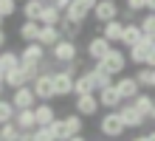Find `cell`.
Here are the masks:
<instances>
[{"label":"cell","instance_id":"obj_30","mask_svg":"<svg viewBox=\"0 0 155 141\" xmlns=\"http://www.w3.org/2000/svg\"><path fill=\"white\" fill-rule=\"evenodd\" d=\"M57 28H59L62 40H74V42H76V34H79V28H82V25H74V23H68L65 17H62V23H59Z\"/></svg>","mask_w":155,"mask_h":141},{"label":"cell","instance_id":"obj_6","mask_svg":"<svg viewBox=\"0 0 155 141\" xmlns=\"http://www.w3.org/2000/svg\"><path fill=\"white\" fill-rule=\"evenodd\" d=\"M113 88H116L118 96H121V102H133V99L141 93V88H138V82H135V76H127V73H121V76L113 79Z\"/></svg>","mask_w":155,"mask_h":141},{"label":"cell","instance_id":"obj_25","mask_svg":"<svg viewBox=\"0 0 155 141\" xmlns=\"http://www.w3.org/2000/svg\"><path fill=\"white\" fill-rule=\"evenodd\" d=\"M17 34H20V40L28 45V42H37V37H40V23H20V28H17Z\"/></svg>","mask_w":155,"mask_h":141},{"label":"cell","instance_id":"obj_48","mask_svg":"<svg viewBox=\"0 0 155 141\" xmlns=\"http://www.w3.org/2000/svg\"><path fill=\"white\" fill-rule=\"evenodd\" d=\"M152 88H155V71H152Z\"/></svg>","mask_w":155,"mask_h":141},{"label":"cell","instance_id":"obj_27","mask_svg":"<svg viewBox=\"0 0 155 141\" xmlns=\"http://www.w3.org/2000/svg\"><path fill=\"white\" fill-rule=\"evenodd\" d=\"M59 23H62V12H59L57 6L45 3L42 14H40V25H59Z\"/></svg>","mask_w":155,"mask_h":141},{"label":"cell","instance_id":"obj_46","mask_svg":"<svg viewBox=\"0 0 155 141\" xmlns=\"http://www.w3.org/2000/svg\"><path fill=\"white\" fill-rule=\"evenodd\" d=\"M147 138H150V141H155V130H152V133H147Z\"/></svg>","mask_w":155,"mask_h":141},{"label":"cell","instance_id":"obj_4","mask_svg":"<svg viewBox=\"0 0 155 141\" xmlns=\"http://www.w3.org/2000/svg\"><path fill=\"white\" fill-rule=\"evenodd\" d=\"M99 130H102V136L110 141V138H118L124 133V124H121V116H118V110H107L102 121H99Z\"/></svg>","mask_w":155,"mask_h":141},{"label":"cell","instance_id":"obj_21","mask_svg":"<svg viewBox=\"0 0 155 141\" xmlns=\"http://www.w3.org/2000/svg\"><path fill=\"white\" fill-rule=\"evenodd\" d=\"M14 124L20 127V133H34V130H37L34 110H17V113H14Z\"/></svg>","mask_w":155,"mask_h":141},{"label":"cell","instance_id":"obj_18","mask_svg":"<svg viewBox=\"0 0 155 141\" xmlns=\"http://www.w3.org/2000/svg\"><path fill=\"white\" fill-rule=\"evenodd\" d=\"M59 40H62V34H59V28H57V25H40V37H37V42L42 45L45 51H51Z\"/></svg>","mask_w":155,"mask_h":141},{"label":"cell","instance_id":"obj_36","mask_svg":"<svg viewBox=\"0 0 155 141\" xmlns=\"http://www.w3.org/2000/svg\"><path fill=\"white\" fill-rule=\"evenodd\" d=\"M127 12L130 14H147V0H127Z\"/></svg>","mask_w":155,"mask_h":141},{"label":"cell","instance_id":"obj_9","mask_svg":"<svg viewBox=\"0 0 155 141\" xmlns=\"http://www.w3.org/2000/svg\"><path fill=\"white\" fill-rule=\"evenodd\" d=\"M118 116H121L124 130H138V127H144V124H147V119H144L141 113L130 105V102H124V105L118 107Z\"/></svg>","mask_w":155,"mask_h":141},{"label":"cell","instance_id":"obj_50","mask_svg":"<svg viewBox=\"0 0 155 141\" xmlns=\"http://www.w3.org/2000/svg\"><path fill=\"white\" fill-rule=\"evenodd\" d=\"M42 3H51V0H42Z\"/></svg>","mask_w":155,"mask_h":141},{"label":"cell","instance_id":"obj_31","mask_svg":"<svg viewBox=\"0 0 155 141\" xmlns=\"http://www.w3.org/2000/svg\"><path fill=\"white\" fill-rule=\"evenodd\" d=\"M14 105L8 99H0V124H8V121H14Z\"/></svg>","mask_w":155,"mask_h":141},{"label":"cell","instance_id":"obj_3","mask_svg":"<svg viewBox=\"0 0 155 141\" xmlns=\"http://www.w3.org/2000/svg\"><path fill=\"white\" fill-rule=\"evenodd\" d=\"M76 56H79V48H76L74 40H59V42L51 48V59L57 62L59 68H62V65H68V62H74Z\"/></svg>","mask_w":155,"mask_h":141},{"label":"cell","instance_id":"obj_1","mask_svg":"<svg viewBox=\"0 0 155 141\" xmlns=\"http://www.w3.org/2000/svg\"><path fill=\"white\" fill-rule=\"evenodd\" d=\"M82 127H85V124H82V116H76V113H71V116H65V119H57L51 124L57 141H68L74 136H82Z\"/></svg>","mask_w":155,"mask_h":141},{"label":"cell","instance_id":"obj_20","mask_svg":"<svg viewBox=\"0 0 155 141\" xmlns=\"http://www.w3.org/2000/svg\"><path fill=\"white\" fill-rule=\"evenodd\" d=\"M62 17H65L68 23H74V25H82V23H85L87 17H90V8H87V6H82V3H76V0H74V3H71V6L65 8V14H62Z\"/></svg>","mask_w":155,"mask_h":141},{"label":"cell","instance_id":"obj_34","mask_svg":"<svg viewBox=\"0 0 155 141\" xmlns=\"http://www.w3.org/2000/svg\"><path fill=\"white\" fill-rule=\"evenodd\" d=\"M34 141H57V136H54L51 127H37L34 130Z\"/></svg>","mask_w":155,"mask_h":141},{"label":"cell","instance_id":"obj_29","mask_svg":"<svg viewBox=\"0 0 155 141\" xmlns=\"http://www.w3.org/2000/svg\"><path fill=\"white\" fill-rule=\"evenodd\" d=\"M20 127L14 124V121H8V124H0V141H20Z\"/></svg>","mask_w":155,"mask_h":141},{"label":"cell","instance_id":"obj_51","mask_svg":"<svg viewBox=\"0 0 155 141\" xmlns=\"http://www.w3.org/2000/svg\"><path fill=\"white\" fill-rule=\"evenodd\" d=\"M102 141H107V138H102Z\"/></svg>","mask_w":155,"mask_h":141},{"label":"cell","instance_id":"obj_10","mask_svg":"<svg viewBox=\"0 0 155 141\" xmlns=\"http://www.w3.org/2000/svg\"><path fill=\"white\" fill-rule=\"evenodd\" d=\"M45 62V48L40 42H28V45H23V51H20V65H40Z\"/></svg>","mask_w":155,"mask_h":141},{"label":"cell","instance_id":"obj_8","mask_svg":"<svg viewBox=\"0 0 155 141\" xmlns=\"http://www.w3.org/2000/svg\"><path fill=\"white\" fill-rule=\"evenodd\" d=\"M152 51H155V42H152V40H147V37H144V40H141L138 45H133V48L127 51V62H133V65H138V68H144Z\"/></svg>","mask_w":155,"mask_h":141},{"label":"cell","instance_id":"obj_35","mask_svg":"<svg viewBox=\"0 0 155 141\" xmlns=\"http://www.w3.org/2000/svg\"><path fill=\"white\" fill-rule=\"evenodd\" d=\"M14 12H17V0H0V17H3V20L12 17Z\"/></svg>","mask_w":155,"mask_h":141},{"label":"cell","instance_id":"obj_40","mask_svg":"<svg viewBox=\"0 0 155 141\" xmlns=\"http://www.w3.org/2000/svg\"><path fill=\"white\" fill-rule=\"evenodd\" d=\"M147 12H150V14H155V0H147Z\"/></svg>","mask_w":155,"mask_h":141},{"label":"cell","instance_id":"obj_5","mask_svg":"<svg viewBox=\"0 0 155 141\" xmlns=\"http://www.w3.org/2000/svg\"><path fill=\"white\" fill-rule=\"evenodd\" d=\"M31 90H34V96H37V102L57 99V93H54V73H40V76L31 82Z\"/></svg>","mask_w":155,"mask_h":141},{"label":"cell","instance_id":"obj_49","mask_svg":"<svg viewBox=\"0 0 155 141\" xmlns=\"http://www.w3.org/2000/svg\"><path fill=\"white\" fill-rule=\"evenodd\" d=\"M0 99H3V90H0Z\"/></svg>","mask_w":155,"mask_h":141},{"label":"cell","instance_id":"obj_26","mask_svg":"<svg viewBox=\"0 0 155 141\" xmlns=\"http://www.w3.org/2000/svg\"><path fill=\"white\" fill-rule=\"evenodd\" d=\"M130 105H133L135 110H138V113H141L144 119H147L150 113H152V107H155V99L150 96V93H138V96H135V99L130 102Z\"/></svg>","mask_w":155,"mask_h":141},{"label":"cell","instance_id":"obj_24","mask_svg":"<svg viewBox=\"0 0 155 141\" xmlns=\"http://www.w3.org/2000/svg\"><path fill=\"white\" fill-rule=\"evenodd\" d=\"M42 8H45L42 0H23V17H25L28 23H40Z\"/></svg>","mask_w":155,"mask_h":141},{"label":"cell","instance_id":"obj_17","mask_svg":"<svg viewBox=\"0 0 155 141\" xmlns=\"http://www.w3.org/2000/svg\"><path fill=\"white\" fill-rule=\"evenodd\" d=\"M90 93H96V88H93V73L87 68L79 76H74V96H90Z\"/></svg>","mask_w":155,"mask_h":141},{"label":"cell","instance_id":"obj_22","mask_svg":"<svg viewBox=\"0 0 155 141\" xmlns=\"http://www.w3.org/2000/svg\"><path fill=\"white\" fill-rule=\"evenodd\" d=\"M20 68V54L17 51H8V48H3L0 51V73H12V71H17Z\"/></svg>","mask_w":155,"mask_h":141},{"label":"cell","instance_id":"obj_44","mask_svg":"<svg viewBox=\"0 0 155 141\" xmlns=\"http://www.w3.org/2000/svg\"><path fill=\"white\" fill-rule=\"evenodd\" d=\"M68 141H87L85 136H74V138H68Z\"/></svg>","mask_w":155,"mask_h":141},{"label":"cell","instance_id":"obj_45","mask_svg":"<svg viewBox=\"0 0 155 141\" xmlns=\"http://www.w3.org/2000/svg\"><path fill=\"white\" fill-rule=\"evenodd\" d=\"M133 141H150V138H147V136H135Z\"/></svg>","mask_w":155,"mask_h":141},{"label":"cell","instance_id":"obj_11","mask_svg":"<svg viewBox=\"0 0 155 141\" xmlns=\"http://www.w3.org/2000/svg\"><path fill=\"white\" fill-rule=\"evenodd\" d=\"M14 105V110H34V105H37V96H34V90H31V85L28 88H17L12 93V99H8Z\"/></svg>","mask_w":155,"mask_h":141},{"label":"cell","instance_id":"obj_23","mask_svg":"<svg viewBox=\"0 0 155 141\" xmlns=\"http://www.w3.org/2000/svg\"><path fill=\"white\" fill-rule=\"evenodd\" d=\"M121 31H124V23L121 20H113V23H104L102 28H99V34H102L104 37V40L107 42H121Z\"/></svg>","mask_w":155,"mask_h":141},{"label":"cell","instance_id":"obj_32","mask_svg":"<svg viewBox=\"0 0 155 141\" xmlns=\"http://www.w3.org/2000/svg\"><path fill=\"white\" fill-rule=\"evenodd\" d=\"M133 76H135V82H138V88H152V68L144 65V68H138Z\"/></svg>","mask_w":155,"mask_h":141},{"label":"cell","instance_id":"obj_16","mask_svg":"<svg viewBox=\"0 0 155 141\" xmlns=\"http://www.w3.org/2000/svg\"><path fill=\"white\" fill-rule=\"evenodd\" d=\"M54 93L57 96H74V76L65 71H54Z\"/></svg>","mask_w":155,"mask_h":141},{"label":"cell","instance_id":"obj_43","mask_svg":"<svg viewBox=\"0 0 155 141\" xmlns=\"http://www.w3.org/2000/svg\"><path fill=\"white\" fill-rule=\"evenodd\" d=\"M147 121H152V124H155V107H152V113L147 116Z\"/></svg>","mask_w":155,"mask_h":141},{"label":"cell","instance_id":"obj_12","mask_svg":"<svg viewBox=\"0 0 155 141\" xmlns=\"http://www.w3.org/2000/svg\"><path fill=\"white\" fill-rule=\"evenodd\" d=\"M110 48H113V45L107 42L102 34H99V37H90V40H87V45H85V51H87V56H90L93 62H102Z\"/></svg>","mask_w":155,"mask_h":141},{"label":"cell","instance_id":"obj_15","mask_svg":"<svg viewBox=\"0 0 155 141\" xmlns=\"http://www.w3.org/2000/svg\"><path fill=\"white\" fill-rule=\"evenodd\" d=\"M144 40V31H141V25L135 23V20H130V23H124V31H121V45L127 51L133 48V45H138Z\"/></svg>","mask_w":155,"mask_h":141},{"label":"cell","instance_id":"obj_7","mask_svg":"<svg viewBox=\"0 0 155 141\" xmlns=\"http://www.w3.org/2000/svg\"><path fill=\"white\" fill-rule=\"evenodd\" d=\"M90 14H93V20H96L99 25L113 23V20H118V3H116V0H99Z\"/></svg>","mask_w":155,"mask_h":141},{"label":"cell","instance_id":"obj_38","mask_svg":"<svg viewBox=\"0 0 155 141\" xmlns=\"http://www.w3.org/2000/svg\"><path fill=\"white\" fill-rule=\"evenodd\" d=\"M71 3H74V0H51V6H57V8H59L62 14H65V8H68Z\"/></svg>","mask_w":155,"mask_h":141},{"label":"cell","instance_id":"obj_39","mask_svg":"<svg viewBox=\"0 0 155 141\" xmlns=\"http://www.w3.org/2000/svg\"><path fill=\"white\" fill-rule=\"evenodd\" d=\"M76 3H82V6H87V8H90V12H93V6L99 3V0H76Z\"/></svg>","mask_w":155,"mask_h":141},{"label":"cell","instance_id":"obj_14","mask_svg":"<svg viewBox=\"0 0 155 141\" xmlns=\"http://www.w3.org/2000/svg\"><path fill=\"white\" fill-rule=\"evenodd\" d=\"M74 107H76V116H82V119L96 116V113H99V99H96V93H90V96H76Z\"/></svg>","mask_w":155,"mask_h":141},{"label":"cell","instance_id":"obj_28","mask_svg":"<svg viewBox=\"0 0 155 141\" xmlns=\"http://www.w3.org/2000/svg\"><path fill=\"white\" fill-rule=\"evenodd\" d=\"M90 73H93V88H96V93H99V90H104V88H113V76H107V73L99 68V62H93Z\"/></svg>","mask_w":155,"mask_h":141},{"label":"cell","instance_id":"obj_19","mask_svg":"<svg viewBox=\"0 0 155 141\" xmlns=\"http://www.w3.org/2000/svg\"><path fill=\"white\" fill-rule=\"evenodd\" d=\"M96 99H99V107H104V110H118L124 105L121 96L116 93V88H104V90H99L96 93Z\"/></svg>","mask_w":155,"mask_h":141},{"label":"cell","instance_id":"obj_47","mask_svg":"<svg viewBox=\"0 0 155 141\" xmlns=\"http://www.w3.org/2000/svg\"><path fill=\"white\" fill-rule=\"evenodd\" d=\"M3 23H6V20H3V17H0V31H3Z\"/></svg>","mask_w":155,"mask_h":141},{"label":"cell","instance_id":"obj_42","mask_svg":"<svg viewBox=\"0 0 155 141\" xmlns=\"http://www.w3.org/2000/svg\"><path fill=\"white\" fill-rule=\"evenodd\" d=\"M3 48H6V34L0 31V51H3Z\"/></svg>","mask_w":155,"mask_h":141},{"label":"cell","instance_id":"obj_41","mask_svg":"<svg viewBox=\"0 0 155 141\" xmlns=\"http://www.w3.org/2000/svg\"><path fill=\"white\" fill-rule=\"evenodd\" d=\"M20 141H34V133H23V136H20Z\"/></svg>","mask_w":155,"mask_h":141},{"label":"cell","instance_id":"obj_13","mask_svg":"<svg viewBox=\"0 0 155 141\" xmlns=\"http://www.w3.org/2000/svg\"><path fill=\"white\" fill-rule=\"evenodd\" d=\"M34 119H37V127H51L57 121V110H54L51 102H37L34 105Z\"/></svg>","mask_w":155,"mask_h":141},{"label":"cell","instance_id":"obj_2","mask_svg":"<svg viewBox=\"0 0 155 141\" xmlns=\"http://www.w3.org/2000/svg\"><path fill=\"white\" fill-rule=\"evenodd\" d=\"M99 68H102L107 76H113V79H116V76H121L124 68H127V54H124V51H118L116 45H113V48L107 51V56L99 62Z\"/></svg>","mask_w":155,"mask_h":141},{"label":"cell","instance_id":"obj_33","mask_svg":"<svg viewBox=\"0 0 155 141\" xmlns=\"http://www.w3.org/2000/svg\"><path fill=\"white\" fill-rule=\"evenodd\" d=\"M141 25V31H144V37H147V40H150V37H155V14H144V20L138 23Z\"/></svg>","mask_w":155,"mask_h":141},{"label":"cell","instance_id":"obj_37","mask_svg":"<svg viewBox=\"0 0 155 141\" xmlns=\"http://www.w3.org/2000/svg\"><path fill=\"white\" fill-rule=\"evenodd\" d=\"M59 71L71 73V76H79V73H82V56H76V59H74V62H68V65H62Z\"/></svg>","mask_w":155,"mask_h":141}]
</instances>
